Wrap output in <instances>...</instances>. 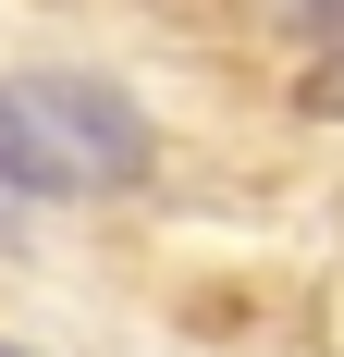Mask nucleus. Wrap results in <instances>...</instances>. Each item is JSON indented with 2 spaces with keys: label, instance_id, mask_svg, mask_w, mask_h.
Returning a JSON list of instances; mask_svg holds the SVG:
<instances>
[{
  "label": "nucleus",
  "instance_id": "nucleus-3",
  "mask_svg": "<svg viewBox=\"0 0 344 357\" xmlns=\"http://www.w3.org/2000/svg\"><path fill=\"white\" fill-rule=\"evenodd\" d=\"M0 357H25V345H0Z\"/></svg>",
  "mask_w": 344,
  "mask_h": 357
},
{
  "label": "nucleus",
  "instance_id": "nucleus-1",
  "mask_svg": "<svg viewBox=\"0 0 344 357\" xmlns=\"http://www.w3.org/2000/svg\"><path fill=\"white\" fill-rule=\"evenodd\" d=\"M160 136L99 74H0V185L13 197H123L148 185Z\"/></svg>",
  "mask_w": 344,
  "mask_h": 357
},
{
  "label": "nucleus",
  "instance_id": "nucleus-2",
  "mask_svg": "<svg viewBox=\"0 0 344 357\" xmlns=\"http://www.w3.org/2000/svg\"><path fill=\"white\" fill-rule=\"evenodd\" d=\"M283 25L308 37V50H344V0H283Z\"/></svg>",
  "mask_w": 344,
  "mask_h": 357
}]
</instances>
